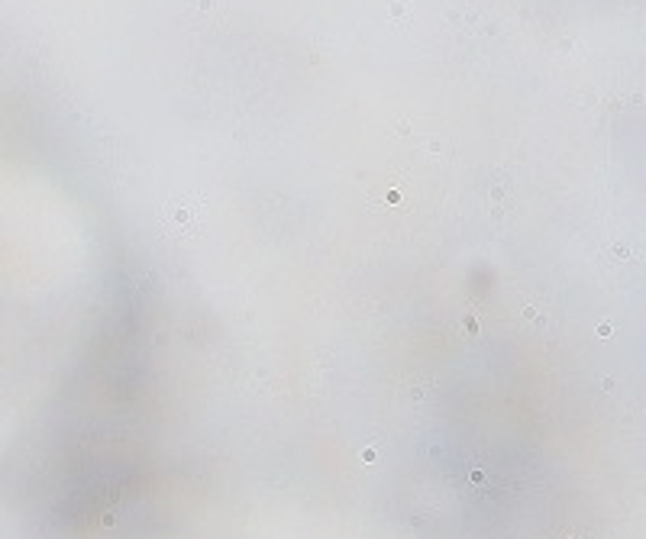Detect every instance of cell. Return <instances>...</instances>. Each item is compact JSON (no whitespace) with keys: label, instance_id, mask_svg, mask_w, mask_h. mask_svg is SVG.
<instances>
[{"label":"cell","instance_id":"6da1fadb","mask_svg":"<svg viewBox=\"0 0 646 539\" xmlns=\"http://www.w3.org/2000/svg\"><path fill=\"white\" fill-rule=\"evenodd\" d=\"M165 226H168L174 236L194 233V226H197V207L194 204H168V207H165Z\"/></svg>","mask_w":646,"mask_h":539}]
</instances>
